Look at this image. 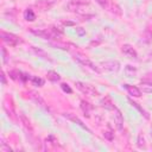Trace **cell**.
I'll list each match as a JSON object with an SVG mask.
<instances>
[{
	"mask_svg": "<svg viewBox=\"0 0 152 152\" xmlns=\"http://www.w3.org/2000/svg\"><path fill=\"white\" fill-rule=\"evenodd\" d=\"M76 32H77L78 36H83V34H86V31H84L82 27H77V28H76Z\"/></svg>",
	"mask_w": 152,
	"mask_h": 152,
	"instance_id": "obj_25",
	"label": "cell"
},
{
	"mask_svg": "<svg viewBox=\"0 0 152 152\" xmlns=\"http://www.w3.org/2000/svg\"><path fill=\"white\" fill-rule=\"evenodd\" d=\"M122 52H124V55H126L128 58L137 59V57H138L137 51H135L131 45H128V44H124V45H122Z\"/></svg>",
	"mask_w": 152,
	"mask_h": 152,
	"instance_id": "obj_9",
	"label": "cell"
},
{
	"mask_svg": "<svg viewBox=\"0 0 152 152\" xmlns=\"http://www.w3.org/2000/svg\"><path fill=\"white\" fill-rule=\"evenodd\" d=\"M33 34L43 38V39H59V33L56 31L55 27H50V28H45V30H34L31 28L30 30Z\"/></svg>",
	"mask_w": 152,
	"mask_h": 152,
	"instance_id": "obj_1",
	"label": "cell"
},
{
	"mask_svg": "<svg viewBox=\"0 0 152 152\" xmlns=\"http://www.w3.org/2000/svg\"><path fill=\"white\" fill-rule=\"evenodd\" d=\"M114 121H115V126L118 129H122V126H124V116L121 114V112L115 107L114 108Z\"/></svg>",
	"mask_w": 152,
	"mask_h": 152,
	"instance_id": "obj_8",
	"label": "cell"
},
{
	"mask_svg": "<svg viewBox=\"0 0 152 152\" xmlns=\"http://www.w3.org/2000/svg\"><path fill=\"white\" fill-rule=\"evenodd\" d=\"M31 95H30V97L37 103V104H39L42 108H44V109H46L48 110V106H46V103H45V101H44V99L38 94V93H36V91H28Z\"/></svg>",
	"mask_w": 152,
	"mask_h": 152,
	"instance_id": "obj_7",
	"label": "cell"
},
{
	"mask_svg": "<svg viewBox=\"0 0 152 152\" xmlns=\"http://www.w3.org/2000/svg\"><path fill=\"white\" fill-rule=\"evenodd\" d=\"M81 109H82L84 116H87V118L90 116V113H91V104L90 103H88L84 100H82L81 101Z\"/></svg>",
	"mask_w": 152,
	"mask_h": 152,
	"instance_id": "obj_13",
	"label": "cell"
},
{
	"mask_svg": "<svg viewBox=\"0 0 152 152\" xmlns=\"http://www.w3.org/2000/svg\"><path fill=\"white\" fill-rule=\"evenodd\" d=\"M61 87H62V89H63L65 93H68V94H71V93H72L71 88H70V87H69L66 83H62V84H61Z\"/></svg>",
	"mask_w": 152,
	"mask_h": 152,
	"instance_id": "obj_24",
	"label": "cell"
},
{
	"mask_svg": "<svg viewBox=\"0 0 152 152\" xmlns=\"http://www.w3.org/2000/svg\"><path fill=\"white\" fill-rule=\"evenodd\" d=\"M124 88L127 90V93L131 95V96H134V97H139L141 95V90L138 88V87H134V86H129V84H124Z\"/></svg>",
	"mask_w": 152,
	"mask_h": 152,
	"instance_id": "obj_11",
	"label": "cell"
},
{
	"mask_svg": "<svg viewBox=\"0 0 152 152\" xmlns=\"http://www.w3.org/2000/svg\"><path fill=\"white\" fill-rule=\"evenodd\" d=\"M1 82H2V84H6V78H5V74L4 72H1Z\"/></svg>",
	"mask_w": 152,
	"mask_h": 152,
	"instance_id": "obj_29",
	"label": "cell"
},
{
	"mask_svg": "<svg viewBox=\"0 0 152 152\" xmlns=\"http://www.w3.org/2000/svg\"><path fill=\"white\" fill-rule=\"evenodd\" d=\"M74 58H75L76 61H78L81 64H83L84 66H88L89 69H91L93 71H96V72H99V71H100V69H99V68H97V66H96V65H95L90 59H88L87 57H84V56H82V55L76 53Z\"/></svg>",
	"mask_w": 152,
	"mask_h": 152,
	"instance_id": "obj_4",
	"label": "cell"
},
{
	"mask_svg": "<svg viewBox=\"0 0 152 152\" xmlns=\"http://www.w3.org/2000/svg\"><path fill=\"white\" fill-rule=\"evenodd\" d=\"M137 144H138V146H139L140 148H145V139H144V135H142L141 133L138 135V140H137Z\"/></svg>",
	"mask_w": 152,
	"mask_h": 152,
	"instance_id": "obj_22",
	"label": "cell"
},
{
	"mask_svg": "<svg viewBox=\"0 0 152 152\" xmlns=\"http://www.w3.org/2000/svg\"><path fill=\"white\" fill-rule=\"evenodd\" d=\"M0 37H1L2 40H4L6 44H8L10 46H15L17 44H19V43L21 42L18 36H15V34H13V33L5 32V31H1V32H0Z\"/></svg>",
	"mask_w": 152,
	"mask_h": 152,
	"instance_id": "obj_2",
	"label": "cell"
},
{
	"mask_svg": "<svg viewBox=\"0 0 152 152\" xmlns=\"http://www.w3.org/2000/svg\"><path fill=\"white\" fill-rule=\"evenodd\" d=\"M75 86H76V88L78 89V90H81L83 94H86V95H89V96H95V95H97L99 93H97V90L93 87V86H90V84H88V83H83V82H76L75 83Z\"/></svg>",
	"mask_w": 152,
	"mask_h": 152,
	"instance_id": "obj_3",
	"label": "cell"
},
{
	"mask_svg": "<svg viewBox=\"0 0 152 152\" xmlns=\"http://www.w3.org/2000/svg\"><path fill=\"white\" fill-rule=\"evenodd\" d=\"M104 137H106L108 140H112V139H113V135H112V132H110V131L104 132Z\"/></svg>",
	"mask_w": 152,
	"mask_h": 152,
	"instance_id": "obj_26",
	"label": "cell"
},
{
	"mask_svg": "<svg viewBox=\"0 0 152 152\" xmlns=\"http://www.w3.org/2000/svg\"><path fill=\"white\" fill-rule=\"evenodd\" d=\"M128 101H129V103H131V104H132L133 107H135V108H137V109H138V110H139V112H140V113H141V114H142V115H144V116H145L146 119H148V118H150V116H148V114H147V112H146V110H145L144 108H141V107H140V106H139V104H138L137 102L132 101L131 99H128Z\"/></svg>",
	"mask_w": 152,
	"mask_h": 152,
	"instance_id": "obj_17",
	"label": "cell"
},
{
	"mask_svg": "<svg viewBox=\"0 0 152 152\" xmlns=\"http://www.w3.org/2000/svg\"><path fill=\"white\" fill-rule=\"evenodd\" d=\"M101 103H102V107H104L106 109H112V110H114V108H115V106L113 104V102L110 101L109 97H103V99L101 100Z\"/></svg>",
	"mask_w": 152,
	"mask_h": 152,
	"instance_id": "obj_14",
	"label": "cell"
},
{
	"mask_svg": "<svg viewBox=\"0 0 152 152\" xmlns=\"http://www.w3.org/2000/svg\"><path fill=\"white\" fill-rule=\"evenodd\" d=\"M46 76H48V78H49L50 81H52V82H57V81L61 80V76H59L56 71H48Z\"/></svg>",
	"mask_w": 152,
	"mask_h": 152,
	"instance_id": "obj_18",
	"label": "cell"
},
{
	"mask_svg": "<svg viewBox=\"0 0 152 152\" xmlns=\"http://www.w3.org/2000/svg\"><path fill=\"white\" fill-rule=\"evenodd\" d=\"M32 50L38 55V56H40L42 58H44V59H48V61H51V58H50V56L45 52V51H43L42 49H37V48H34V46H32Z\"/></svg>",
	"mask_w": 152,
	"mask_h": 152,
	"instance_id": "obj_16",
	"label": "cell"
},
{
	"mask_svg": "<svg viewBox=\"0 0 152 152\" xmlns=\"http://www.w3.org/2000/svg\"><path fill=\"white\" fill-rule=\"evenodd\" d=\"M24 18L27 20V21H33L36 19V14L34 12L31 10V8H27L25 12H24Z\"/></svg>",
	"mask_w": 152,
	"mask_h": 152,
	"instance_id": "obj_15",
	"label": "cell"
},
{
	"mask_svg": "<svg viewBox=\"0 0 152 152\" xmlns=\"http://www.w3.org/2000/svg\"><path fill=\"white\" fill-rule=\"evenodd\" d=\"M150 132H151L150 134H151V137H152V127H151V129H150Z\"/></svg>",
	"mask_w": 152,
	"mask_h": 152,
	"instance_id": "obj_30",
	"label": "cell"
},
{
	"mask_svg": "<svg viewBox=\"0 0 152 152\" xmlns=\"http://www.w3.org/2000/svg\"><path fill=\"white\" fill-rule=\"evenodd\" d=\"M125 71H126V74H127L128 76H133V75L137 72V69H135V68H133L132 65H126Z\"/></svg>",
	"mask_w": 152,
	"mask_h": 152,
	"instance_id": "obj_21",
	"label": "cell"
},
{
	"mask_svg": "<svg viewBox=\"0 0 152 152\" xmlns=\"http://www.w3.org/2000/svg\"><path fill=\"white\" fill-rule=\"evenodd\" d=\"M2 58H4V62L6 63L7 62V55H6V50H5V48H2Z\"/></svg>",
	"mask_w": 152,
	"mask_h": 152,
	"instance_id": "obj_28",
	"label": "cell"
},
{
	"mask_svg": "<svg viewBox=\"0 0 152 152\" xmlns=\"http://www.w3.org/2000/svg\"><path fill=\"white\" fill-rule=\"evenodd\" d=\"M102 68L107 71H118L120 69V63L118 61H107L101 64Z\"/></svg>",
	"mask_w": 152,
	"mask_h": 152,
	"instance_id": "obj_6",
	"label": "cell"
},
{
	"mask_svg": "<svg viewBox=\"0 0 152 152\" xmlns=\"http://www.w3.org/2000/svg\"><path fill=\"white\" fill-rule=\"evenodd\" d=\"M140 90L142 93H152V83L151 82H144L140 87Z\"/></svg>",
	"mask_w": 152,
	"mask_h": 152,
	"instance_id": "obj_19",
	"label": "cell"
},
{
	"mask_svg": "<svg viewBox=\"0 0 152 152\" xmlns=\"http://www.w3.org/2000/svg\"><path fill=\"white\" fill-rule=\"evenodd\" d=\"M63 116H64V118H66L68 120H70V121L75 122V124H76V125H78L81 128L86 129L87 132H89V133L91 132V131H90V129H89V128H88V127H87V126H86V125L80 120V118H78V116H76V114H72V113H64V114H63Z\"/></svg>",
	"mask_w": 152,
	"mask_h": 152,
	"instance_id": "obj_5",
	"label": "cell"
},
{
	"mask_svg": "<svg viewBox=\"0 0 152 152\" xmlns=\"http://www.w3.org/2000/svg\"><path fill=\"white\" fill-rule=\"evenodd\" d=\"M96 1H97L102 7H104V6L107 5V2H108V0H96Z\"/></svg>",
	"mask_w": 152,
	"mask_h": 152,
	"instance_id": "obj_27",
	"label": "cell"
},
{
	"mask_svg": "<svg viewBox=\"0 0 152 152\" xmlns=\"http://www.w3.org/2000/svg\"><path fill=\"white\" fill-rule=\"evenodd\" d=\"M19 119H20V121H21V124L24 125V127L27 129V131H30L31 133L33 132V128H32V125H31V122H30V120L25 116V114H23V113H19Z\"/></svg>",
	"mask_w": 152,
	"mask_h": 152,
	"instance_id": "obj_12",
	"label": "cell"
},
{
	"mask_svg": "<svg viewBox=\"0 0 152 152\" xmlns=\"http://www.w3.org/2000/svg\"><path fill=\"white\" fill-rule=\"evenodd\" d=\"M31 81H32L33 86H37V87H42V86L44 84V80H42V78L37 77V76H33V77H31Z\"/></svg>",
	"mask_w": 152,
	"mask_h": 152,
	"instance_id": "obj_20",
	"label": "cell"
},
{
	"mask_svg": "<svg viewBox=\"0 0 152 152\" xmlns=\"http://www.w3.org/2000/svg\"><path fill=\"white\" fill-rule=\"evenodd\" d=\"M53 5H55V0H39L36 2V6L39 7L42 11L50 10Z\"/></svg>",
	"mask_w": 152,
	"mask_h": 152,
	"instance_id": "obj_10",
	"label": "cell"
},
{
	"mask_svg": "<svg viewBox=\"0 0 152 152\" xmlns=\"http://www.w3.org/2000/svg\"><path fill=\"white\" fill-rule=\"evenodd\" d=\"M0 151L1 152H10L11 151V147L8 145H6V142H4L1 140V144H0Z\"/></svg>",
	"mask_w": 152,
	"mask_h": 152,
	"instance_id": "obj_23",
	"label": "cell"
}]
</instances>
